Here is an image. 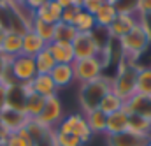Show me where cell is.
I'll return each instance as SVG.
<instances>
[{
  "label": "cell",
  "mask_w": 151,
  "mask_h": 146,
  "mask_svg": "<svg viewBox=\"0 0 151 146\" xmlns=\"http://www.w3.org/2000/svg\"><path fill=\"white\" fill-rule=\"evenodd\" d=\"M5 146H32V139H30L27 129H21L19 132H12L7 137Z\"/></svg>",
  "instance_id": "33"
},
{
  "label": "cell",
  "mask_w": 151,
  "mask_h": 146,
  "mask_svg": "<svg viewBox=\"0 0 151 146\" xmlns=\"http://www.w3.org/2000/svg\"><path fill=\"white\" fill-rule=\"evenodd\" d=\"M125 111L128 114H137L142 118L151 120V95H142V93H135L134 97H130L125 102Z\"/></svg>",
  "instance_id": "12"
},
{
  "label": "cell",
  "mask_w": 151,
  "mask_h": 146,
  "mask_svg": "<svg viewBox=\"0 0 151 146\" xmlns=\"http://www.w3.org/2000/svg\"><path fill=\"white\" fill-rule=\"evenodd\" d=\"M25 129L32 139V146H56L55 129H47L40 125L37 120H30Z\"/></svg>",
  "instance_id": "8"
},
{
  "label": "cell",
  "mask_w": 151,
  "mask_h": 146,
  "mask_svg": "<svg viewBox=\"0 0 151 146\" xmlns=\"http://www.w3.org/2000/svg\"><path fill=\"white\" fill-rule=\"evenodd\" d=\"M63 116H65L63 114V106H62L58 95H55V97L46 99L44 108H42L40 114H39L35 120H37L40 125L47 127V129H56L60 125V121L63 120Z\"/></svg>",
  "instance_id": "7"
},
{
  "label": "cell",
  "mask_w": 151,
  "mask_h": 146,
  "mask_svg": "<svg viewBox=\"0 0 151 146\" xmlns=\"http://www.w3.org/2000/svg\"><path fill=\"white\" fill-rule=\"evenodd\" d=\"M47 51L51 53V56L55 58L56 64H74V60H76L72 44H67V42L53 40V42L47 44Z\"/></svg>",
  "instance_id": "16"
},
{
  "label": "cell",
  "mask_w": 151,
  "mask_h": 146,
  "mask_svg": "<svg viewBox=\"0 0 151 146\" xmlns=\"http://www.w3.org/2000/svg\"><path fill=\"white\" fill-rule=\"evenodd\" d=\"M137 93L151 95V67L139 69V74H137Z\"/></svg>",
  "instance_id": "31"
},
{
  "label": "cell",
  "mask_w": 151,
  "mask_h": 146,
  "mask_svg": "<svg viewBox=\"0 0 151 146\" xmlns=\"http://www.w3.org/2000/svg\"><path fill=\"white\" fill-rule=\"evenodd\" d=\"M21 51H23V35L14 34V32H7L0 53L9 56V58H14V56L21 55Z\"/></svg>",
  "instance_id": "20"
},
{
  "label": "cell",
  "mask_w": 151,
  "mask_h": 146,
  "mask_svg": "<svg viewBox=\"0 0 151 146\" xmlns=\"http://www.w3.org/2000/svg\"><path fill=\"white\" fill-rule=\"evenodd\" d=\"M30 86L37 95L44 97V99L55 97L56 92H58V88H56V85H55V81L51 79L49 74H37L34 77V81H30Z\"/></svg>",
  "instance_id": "15"
},
{
  "label": "cell",
  "mask_w": 151,
  "mask_h": 146,
  "mask_svg": "<svg viewBox=\"0 0 151 146\" xmlns=\"http://www.w3.org/2000/svg\"><path fill=\"white\" fill-rule=\"evenodd\" d=\"M128 130L137 134V136L151 137V120L137 116V114H130V118H128Z\"/></svg>",
  "instance_id": "24"
},
{
  "label": "cell",
  "mask_w": 151,
  "mask_h": 146,
  "mask_svg": "<svg viewBox=\"0 0 151 146\" xmlns=\"http://www.w3.org/2000/svg\"><path fill=\"white\" fill-rule=\"evenodd\" d=\"M128 118H130V114L125 111V108L109 114L107 116V125H106V134L114 136V134H121V132L128 130Z\"/></svg>",
  "instance_id": "17"
},
{
  "label": "cell",
  "mask_w": 151,
  "mask_h": 146,
  "mask_svg": "<svg viewBox=\"0 0 151 146\" xmlns=\"http://www.w3.org/2000/svg\"><path fill=\"white\" fill-rule=\"evenodd\" d=\"M0 146H5V143H0Z\"/></svg>",
  "instance_id": "46"
},
{
  "label": "cell",
  "mask_w": 151,
  "mask_h": 146,
  "mask_svg": "<svg viewBox=\"0 0 151 146\" xmlns=\"http://www.w3.org/2000/svg\"><path fill=\"white\" fill-rule=\"evenodd\" d=\"M137 65L123 56L121 62L118 64L116 76L111 79V92H114L123 102H127L130 97L137 93Z\"/></svg>",
  "instance_id": "1"
},
{
  "label": "cell",
  "mask_w": 151,
  "mask_h": 146,
  "mask_svg": "<svg viewBox=\"0 0 151 146\" xmlns=\"http://www.w3.org/2000/svg\"><path fill=\"white\" fill-rule=\"evenodd\" d=\"M62 14H63V7L56 2V0H47L42 7H39L34 12V16L49 25H56L62 21Z\"/></svg>",
  "instance_id": "13"
},
{
  "label": "cell",
  "mask_w": 151,
  "mask_h": 146,
  "mask_svg": "<svg viewBox=\"0 0 151 146\" xmlns=\"http://www.w3.org/2000/svg\"><path fill=\"white\" fill-rule=\"evenodd\" d=\"M5 34H7V32L0 28V49H2V44H4V39H5Z\"/></svg>",
  "instance_id": "42"
},
{
  "label": "cell",
  "mask_w": 151,
  "mask_h": 146,
  "mask_svg": "<svg viewBox=\"0 0 151 146\" xmlns=\"http://www.w3.org/2000/svg\"><path fill=\"white\" fill-rule=\"evenodd\" d=\"M9 74H11V77H12L16 83H30V81H34V77L37 76V69H35V60H34V56L18 55V56L11 58Z\"/></svg>",
  "instance_id": "5"
},
{
  "label": "cell",
  "mask_w": 151,
  "mask_h": 146,
  "mask_svg": "<svg viewBox=\"0 0 151 146\" xmlns=\"http://www.w3.org/2000/svg\"><path fill=\"white\" fill-rule=\"evenodd\" d=\"M35 60V69H37V74H51V71L55 69L56 62L55 58L51 56V53L47 51V48L44 51H40L37 56H34Z\"/></svg>",
  "instance_id": "29"
},
{
  "label": "cell",
  "mask_w": 151,
  "mask_h": 146,
  "mask_svg": "<svg viewBox=\"0 0 151 146\" xmlns=\"http://www.w3.org/2000/svg\"><path fill=\"white\" fill-rule=\"evenodd\" d=\"M58 132H67V134H74L76 137L81 139V143H88L93 136V132L90 130L88 123H86V118L84 114H69V116H63V120L60 121V125L56 127Z\"/></svg>",
  "instance_id": "6"
},
{
  "label": "cell",
  "mask_w": 151,
  "mask_h": 146,
  "mask_svg": "<svg viewBox=\"0 0 151 146\" xmlns=\"http://www.w3.org/2000/svg\"><path fill=\"white\" fill-rule=\"evenodd\" d=\"M55 139H56V146H83L81 139L76 137L74 134L58 132L56 129H55Z\"/></svg>",
  "instance_id": "34"
},
{
  "label": "cell",
  "mask_w": 151,
  "mask_h": 146,
  "mask_svg": "<svg viewBox=\"0 0 151 146\" xmlns=\"http://www.w3.org/2000/svg\"><path fill=\"white\" fill-rule=\"evenodd\" d=\"M139 23H141V27L144 28V32H146V35L150 39V44H151V14L139 16Z\"/></svg>",
  "instance_id": "37"
},
{
  "label": "cell",
  "mask_w": 151,
  "mask_h": 146,
  "mask_svg": "<svg viewBox=\"0 0 151 146\" xmlns=\"http://www.w3.org/2000/svg\"><path fill=\"white\" fill-rule=\"evenodd\" d=\"M63 9H67V7H72V5H81V2L83 0H56Z\"/></svg>",
  "instance_id": "40"
},
{
  "label": "cell",
  "mask_w": 151,
  "mask_h": 146,
  "mask_svg": "<svg viewBox=\"0 0 151 146\" xmlns=\"http://www.w3.org/2000/svg\"><path fill=\"white\" fill-rule=\"evenodd\" d=\"M113 4L118 14H139V0H114Z\"/></svg>",
  "instance_id": "32"
},
{
  "label": "cell",
  "mask_w": 151,
  "mask_h": 146,
  "mask_svg": "<svg viewBox=\"0 0 151 146\" xmlns=\"http://www.w3.org/2000/svg\"><path fill=\"white\" fill-rule=\"evenodd\" d=\"M9 2H11V0H0V7H5V5H9Z\"/></svg>",
  "instance_id": "44"
},
{
  "label": "cell",
  "mask_w": 151,
  "mask_h": 146,
  "mask_svg": "<svg viewBox=\"0 0 151 146\" xmlns=\"http://www.w3.org/2000/svg\"><path fill=\"white\" fill-rule=\"evenodd\" d=\"M146 146H151V137H150V141H148V145H146Z\"/></svg>",
  "instance_id": "45"
},
{
  "label": "cell",
  "mask_w": 151,
  "mask_h": 146,
  "mask_svg": "<svg viewBox=\"0 0 151 146\" xmlns=\"http://www.w3.org/2000/svg\"><path fill=\"white\" fill-rule=\"evenodd\" d=\"M123 106H125V102L114 93V92H107L106 93V97L102 99V102H100V106H99V109L102 111L104 114H113V113H116V111L123 109Z\"/></svg>",
  "instance_id": "27"
},
{
  "label": "cell",
  "mask_w": 151,
  "mask_h": 146,
  "mask_svg": "<svg viewBox=\"0 0 151 146\" xmlns=\"http://www.w3.org/2000/svg\"><path fill=\"white\" fill-rule=\"evenodd\" d=\"M95 16V21H97V27H104V28H109V25L114 21V18L118 16V12H116V7H114L113 2H104L100 7H99V11L93 14Z\"/></svg>",
  "instance_id": "21"
},
{
  "label": "cell",
  "mask_w": 151,
  "mask_h": 146,
  "mask_svg": "<svg viewBox=\"0 0 151 146\" xmlns=\"http://www.w3.org/2000/svg\"><path fill=\"white\" fill-rule=\"evenodd\" d=\"M77 30H76L74 25H67V23H56L55 25V40L56 42H67V44H72L74 39L77 37Z\"/></svg>",
  "instance_id": "26"
},
{
  "label": "cell",
  "mask_w": 151,
  "mask_h": 146,
  "mask_svg": "<svg viewBox=\"0 0 151 146\" xmlns=\"http://www.w3.org/2000/svg\"><path fill=\"white\" fill-rule=\"evenodd\" d=\"M12 4H18V5H25V0H11Z\"/></svg>",
  "instance_id": "43"
},
{
  "label": "cell",
  "mask_w": 151,
  "mask_h": 146,
  "mask_svg": "<svg viewBox=\"0 0 151 146\" xmlns=\"http://www.w3.org/2000/svg\"><path fill=\"white\" fill-rule=\"evenodd\" d=\"M150 46V39L146 35L144 28L141 27V23H137L130 34H127L123 39H119V49H121L123 56L132 60V62H135Z\"/></svg>",
  "instance_id": "3"
},
{
  "label": "cell",
  "mask_w": 151,
  "mask_h": 146,
  "mask_svg": "<svg viewBox=\"0 0 151 146\" xmlns=\"http://www.w3.org/2000/svg\"><path fill=\"white\" fill-rule=\"evenodd\" d=\"M139 23V18L137 16H132V14H118L116 18H114V21L109 25V34L113 39L116 40H119V39H123V37L127 35V34H130L134 28H135V25Z\"/></svg>",
  "instance_id": "11"
},
{
  "label": "cell",
  "mask_w": 151,
  "mask_h": 146,
  "mask_svg": "<svg viewBox=\"0 0 151 146\" xmlns=\"http://www.w3.org/2000/svg\"><path fill=\"white\" fill-rule=\"evenodd\" d=\"M91 37H93V40H95V44H97V48H99V53H100V51H106V49L109 48L111 40H113L109 30L104 28V27H95V30L91 32Z\"/></svg>",
  "instance_id": "30"
},
{
  "label": "cell",
  "mask_w": 151,
  "mask_h": 146,
  "mask_svg": "<svg viewBox=\"0 0 151 146\" xmlns=\"http://www.w3.org/2000/svg\"><path fill=\"white\" fill-rule=\"evenodd\" d=\"M150 137L137 136L130 130H125L121 134L107 136V146H146Z\"/></svg>",
  "instance_id": "14"
},
{
  "label": "cell",
  "mask_w": 151,
  "mask_h": 146,
  "mask_svg": "<svg viewBox=\"0 0 151 146\" xmlns=\"http://www.w3.org/2000/svg\"><path fill=\"white\" fill-rule=\"evenodd\" d=\"M104 2H106V0H83V2H81V7H83V11H86V12L95 14V12L99 11V7H100Z\"/></svg>",
  "instance_id": "36"
},
{
  "label": "cell",
  "mask_w": 151,
  "mask_h": 146,
  "mask_svg": "<svg viewBox=\"0 0 151 146\" xmlns=\"http://www.w3.org/2000/svg\"><path fill=\"white\" fill-rule=\"evenodd\" d=\"M30 30H34L46 44H49V42L55 40V25L44 23V21L37 20L35 16H34V21H32V28H30Z\"/></svg>",
  "instance_id": "28"
},
{
  "label": "cell",
  "mask_w": 151,
  "mask_h": 146,
  "mask_svg": "<svg viewBox=\"0 0 151 146\" xmlns=\"http://www.w3.org/2000/svg\"><path fill=\"white\" fill-rule=\"evenodd\" d=\"M44 102H46V99H44V97L37 95L35 92H30V93L27 95V100H25V109H23V113H25L30 120H35L39 114H40L42 108H44Z\"/></svg>",
  "instance_id": "23"
},
{
  "label": "cell",
  "mask_w": 151,
  "mask_h": 146,
  "mask_svg": "<svg viewBox=\"0 0 151 146\" xmlns=\"http://www.w3.org/2000/svg\"><path fill=\"white\" fill-rule=\"evenodd\" d=\"M72 69H74V79L81 85L91 83L104 76V65L97 56L84 58V60H74Z\"/></svg>",
  "instance_id": "4"
},
{
  "label": "cell",
  "mask_w": 151,
  "mask_h": 146,
  "mask_svg": "<svg viewBox=\"0 0 151 146\" xmlns=\"http://www.w3.org/2000/svg\"><path fill=\"white\" fill-rule=\"evenodd\" d=\"M46 48H47V44H46L34 30H28V32L23 35V51H21V55L37 56L39 53L44 51Z\"/></svg>",
  "instance_id": "19"
},
{
  "label": "cell",
  "mask_w": 151,
  "mask_h": 146,
  "mask_svg": "<svg viewBox=\"0 0 151 146\" xmlns=\"http://www.w3.org/2000/svg\"><path fill=\"white\" fill-rule=\"evenodd\" d=\"M49 76H51V79L55 81L56 88H65V86H69L72 81H76L72 64H56Z\"/></svg>",
  "instance_id": "18"
},
{
  "label": "cell",
  "mask_w": 151,
  "mask_h": 146,
  "mask_svg": "<svg viewBox=\"0 0 151 146\" xmlns=\"http://www.w3.org/2000/svg\"><path fill=\"white\" fill-rule=\"evenodd\" d=\"M151 14V0H139V16Z\"/></svg>",
  "instance_id": "39"
},
{
  "label": "cell",
  "mask_w": 151,
  "mask_h": 146,
  "mask_svg": "<svg viewBox=\"0 0 151 146\" xmlns=\"http://www.w3.org/2000/svg\"><path fill=\"white\" fill-rule=\"evenodd\" d=\"M74 27L79 34H91V32L95 30V27H97L95 16L90 14V12H86V11H83V7H81V12H79L77 18H76Z\"/></svg>",
  "instance_id": "25"
},
{
  "label": "cell",
  "mask_w": 151,
  "mask_h": 146,
  "mask_svg": "<svg viewBox=\"0 0 151 146\" xmlns=\"http://www.w3.org/2000/svg\"><path fill=\"white\" fill-rule=\"evenodd\" d=\"M46 2H47V0H25V7H27L28 11L35 12L39 7H42V5H44Z\"/></svg>",
  "instance_id": "38"
},
{
  "label": "cell",
  "mask_w": 151,
  "mask_h": 146,
  "mask_svg": "<svg viewBox=\"0 0 151 146\" xmlns=\"http://www.w3.org/2000/svg\"><path fill=\"white\" fill-rule=\"evenodd\" d=\"M0 121L4 123V127L12 134V132H19L21 129L27 127V123L30 121V118L23 113V111L18 109H11L7 106H4L0 109Z\"/></svg>",
  "instance_id": "9"
},
{
  "label": "cell",
  "mask_w": 151,
  "mask_h": 146,
  "mask_svg": "<svg viewBox=\"0 0 151 146\" xmlns=\"http://www.w3.org/2000/svg\"><path fill=\"white\" fill-rule=\"evenodd\" d=\"M86 123L93 134H106V125H107V114H104L100 109H93L90 113H84Z\"/></svg>",
  "instance_id": "22"
},
{
  "label": "cell",
  "mask_w": 151,
  "mask_h": 146,
  "mask_svg": "<svg viewBox=\"0 0 151 146\" xmlns=\"http://www.w3.org/2000/svg\"><path fill=\"white\" fill-rule=\"evenodd\" d=\"M81 12V5H72V7H67L63 9V14H62V23H67V25H74L77 14Z\"/></svg>",
  "instance_id": "35"
},
{
  "label": "cell",
  "mask_w": 151,
  "mask_h": 146,
  "mask_svg": "<svg viewBox=\"0 0 151 146\" xmlns=\"http://www.w3.org/2000/svg\"><path fill=\"white\" fill-rule=\"evenodd\" d=\"M9 136H11V132H9V130H7V129L4 127V123L0 121V143H5Z\"/></svg>",
  "instance_id": "41"
},
{
  "label": "cell",
  "mask_w": 151,
  "mask_h": 146,
  "mask_svg": "<svg viewBox=\"0 0 151 146\" xmlns=\"http://www.w3.org/2000/svg\"><path fill=\"white\" fill-rule=\"evenodd\" d=\"M111 92V79L102 76L91 83L81 85L79 90V104L84 113H90L93 109H99L102 99L106 97V93Z\"/></svg>",
  "instance_id": "2"
},
{
  "label": "cell",
  "mask_w": 151,
  "mask_h": 146,
  "mask_svg": "<svg viewBox=\"0 0 151 146\" xmlns=\"http://www.w3.org/2000/svg\"><path fill=\"white\" fill-rule=\"evenodd\" d=\"M76 60H84V58H93L99 53V48L93 40L91 34H77V37L72 42Z\"/></svg>",
  "instance_id": "10"
}]
</instances>
